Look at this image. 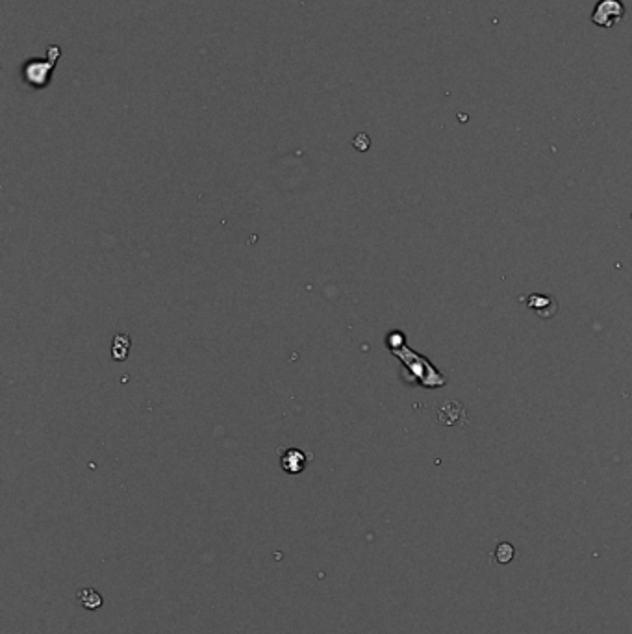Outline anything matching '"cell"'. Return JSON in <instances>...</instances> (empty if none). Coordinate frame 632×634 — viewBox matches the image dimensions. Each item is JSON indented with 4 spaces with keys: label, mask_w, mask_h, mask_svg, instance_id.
<instances>
[{
    "label": "cell",
    "mask_w": 632,
    "mask_h": 634,
    "mask_svg": "<svg viewBox=\"0 0 632 634\" xmlns=\"http://www.w3.org/2000/svg\"><path fill=\"white\" fill-rule=\"evenodd\" d=\"M78 601L82 603L83 608H91V611H95V608L101 606L102 597L95 592V590H91V588H86V590H82V592L78 593Z\"/></svg>",
    "instance_id": "4"
},
{
    "label": "cell",
    "mask_w": 632,
    "mask_h": 634,
    "mask_svg": "<svg viewBox=\"0 0 632 634\" xmlns=\"http://www.w3.org/2000/svg\"><path fill=\"white\" fill-rule=\"evenodd\" d=\"M493 557L499 564H508L514 560L515 557V549L512 544L508 542H501V544H497L495 551H493Z\"/></svg>",
    "instance_id": "5"
},
{
    "label": "cell",
    "mask_w": 632,
    "mask_h": 634,
    "mask_svg": "<svg viewBox=\"0 0 632 634\" xmlns=\"http://www.w3.org/2000/svg\"><path fill=\"white\" fill-rule=\"evenodd\" d=\"M625 17V6L621 0H599L591 13V21L601 28H612Z\"/></svg>",
    "instance_id": "2"
},
{
    "label": "cell",
    "mask_w": 632,
    "mask_h": 634,
    "mask_svg": "<svg viewBox=\"0 0 632 634\" xmlns=\"http://www.w3.org/2000/svg\"><path fill=\"white\" fill-rule=\"evenodd\" d=\"M308 464V455L302 453L301 449H288L284 450L282 458H280V466L286 473L297 475L302 473Z\"/></svg>",
    "instance_id": "3"
},
{
    "label": "cell",
    "mask_w": 632,
    "mask_h": 634,
    "mask_svg": "<svg viewBox=\"0 0 632 634\" xmlns=\"http://www.w3.org/2000/svg\"><path fill=\"white\" fill-rule=\"evenodd\" d=\"M61 56V48L56 45L48 47L47 58H30L26 59L21 67V75L26 86L34 89H45L52 80L54 67L58 63V58Z\"/></svg>",
    "instance_id": "1"
}]
</instances>
